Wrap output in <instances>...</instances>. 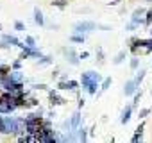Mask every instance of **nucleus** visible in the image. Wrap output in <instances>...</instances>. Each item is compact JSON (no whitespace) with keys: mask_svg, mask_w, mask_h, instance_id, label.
<instances>
[{"mask_svg":"<svg viewBox=\"0 0 152 143\" xmlns=\"http://www.w3.org/2000/svg\"><path fill=\"white\" fill-rule=\"evenodd\" d=\"M111 84V79H106L104 81V84H102V90H107V86Z\"/></svg>","mask_w":152,"mask_h":143,"instance_id":"14","label":"nucleus"},{"mask_svg":"<svg viewBox=\"0 0 152 143\" xmlns=\"http://www.w3.org/2000/svg\"><path fill=\"white\" fill-rule=\"evenodd\" d=\"M75 29H77V32H83V31H86V29H95V23H91V22H86V23H77L75 25Z\"/></svg>","mask_w":152,"mask_h":143,"instance_id":"2","label":"nucleus"},{"mask_svg":"<svg viewBox=\"0 0 152 143\" xmlns=\"http://www.w3.org/2000/svg\"><path fill=\"white\" fill-rule=\"evenodd\" d=\"M77 122H79V113H75L73 118H72V123H73V125H77Z\"/></svg>","mask_w":152,"mask_h":143,"instance_id":"12","label":"nucleus"},{"mask_svg":"<svg viewBox=\"0 0 152 143\" xmlns=\"http://www.w3.org/2000/svg\"><path fill=\"white\" fill-rule=\"evenodd\" d=\"M150 22H152V11H148V13H147V20H145V25L148 27V25H150Z\"/></svg>","mask_w":152,"mask_h":143,"instance_id":"9","label":"nucleus"},{"mask_svg":"<svg viewBox=\"0 0 152 143\" xmlns=\"http://www.w3.org/2000/svg\"><path fill=\"white\" fill-rule=\"evenodd\" d=\"M34 88H36V90H47V84H36Z\"/></svg>","mask_w":152,"mask_h":143,"instance_id":"16","label":"nucleus"},{"mask_svg":"<svg viewBox=\"0 0 152 143\" xmlns=\"http://www.w3.org/2000/svg\"><path fill=\"white\" fill-rule=\"evenodd\" d=\"M50 104L52 106H61V104H64V100L61 97H57L56 91H50Z\"/></svg>","mask_w":152,"mask_h":143,"instance_id":"1","label":"nucleus"},{"mask_svg":"<svg viewBox=\"0 0 152 143\" xmlns=\"http://www.w3.org/2000/svg\"><path fill=\"white\" fill-rule=\"evenodd\" d=\"M136 86H138V82H136V81H129V82L125 84V90H124V91H125V95H132V93H134V90H136Z\"/></svg>","mask_w":152,"mask_h":143,"instance_id":"3","label":"nucleus"},{"mask_svg":"<svg viewBox=\"0 0 152 143\" xmlns=\"http://www.w3.org/2000/svg\"><path fill=\"white\" fill-rule=\"evenodd\" d=\"M52 6H56V7H61V9H63V7L66 6V2H64V0H56V2H52Z\"/></svg>","mask_w":152,"mask_h":143,"instance_id":"8","label":"nucleus"},{"mask_svg":"<svg viewBox=\"0 0 152 143\" xmlns=\"http://www.w3.org/2000/svg\"><path fill=\"white\" fill-rule=\"evenodd\" d=\"M131 111H132V107L129 106L127 109H124V113H122V118H120V122L122 123H127L129 120H131Z\"/></svg>","mask_w":152,"mask_h":143,"instance_id":"4","label":"nucleus"},{"mask_svg":"<svg viewBox=\"0 0 152 143\" xmlns=\"http://www.w3.org/2000/svg\"><path fill=\"white\" fill-rule=\"evenodd\" d=\"M124 57H125V54H124V52H120V54H118V55H116V59H115V61H113V63H115V64H120V63H122V61H124Z\"/></svg>","mask_w":152,"mask_h":143,"instance_id":"7","label":"nucleus"},{"mask_svg":"<svg viewBox=\"0 0 152 143\" xmlns=\"http://www.w3.org/2000/svg\"><path fill=\"white\" fill-rule=\"evenodd\" d=\"M72 41H75V43H83L84 38H83V36H72Z\"/></svg>","mask_w":152,"mask_h":143,"instance_id":"10","label":"nucleus"},{"mask_svg":"<svg viewBox=\"0 0 152 143\" xmlns=\"http://www.w3.org/2000/svg\"><path fill=\"white\" fill-rule=\"evenodd\" d=\"M150 34H152V31H150Z\"/></svg>","mask_w":152,"mask_h":143,"instance_id":"18","label":"nucleus"},{"mask_svg":"<svg viewBox=\"0 0 152 143\" xmlns=\"http://www.w3.org/2000/svg\"><path fill=\"white\" fill-rule=\"evenodd\" d=\"M9 70H11L9 66H0V77H2V79H4V77H7Z\"/></svg>","mask_w":152,"mask_h":143,"instance_id":"6","label":"nucleus"},{"mask_svg":"<svg viewBox=\"0 0 152 143\" xmlns=\"http://www.w3.org/2000/svg\"><path fill=\"white\" fill-rule=\"evenodd\" d=\"M27 43H29L31 47H34V39H32V38H27Z\"/></svg>","mask_w":152,"mask_h":143,"instance_id":"17","label":"nucleus"},{"mask_svg":"<svg viewBox=\"0 0 152 143\" xmlns=\"http://www.w3.org/2000/svg\"><path fill=\"white\" fill-rule=\"evenodd\" d=\"M15 27H16L18 31H23V23H20V22H16V23H15Z\"/></svg>","mask_w":152,"mask_h":143,"instance_id":"15","label":"nucleus"},{"mask_svg":"<svg viewBox=\"0 0 152 143\" xmlns=\"http://www.w3.org/2000/svg\"><path fill=\"white\" fill-rule=\"evenodd\" d=\"M131 68H132V70H134V68H138V59H136V57L131 61Z\"/></svg>","mask_w":152,"mask_h":143,"instance_id":"13","label":"nucleus"},{"mask_svg":"<svg viewBox=\"0 0 152 143\" xmlns=\"http://www.w3.org/2000/svg\"><path fill=\"white\" fill-rule=\"evenodd\" d=\"M34 22H36L38 25H43V23H45V22H43V15H41L39 9H34Z\"/></svg>","mask_w":152,"mask_h":143,"instance_id":"5","label":"nucleus"},{"mask_svg":"<svg viewBox=\"0 0 152 143\" xmlns=\"http://www.w3.org/2000/svg\"><path fill=\"white\" fill-rule=\"evenodd\" d=\"M148 113H150V109H141V111H140V118H145Z\"/></svg>","mask_w":152,"mask_h":143,"instance_id":"11","label":"nucleus"}]
</instances>
